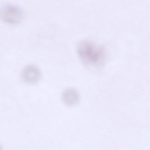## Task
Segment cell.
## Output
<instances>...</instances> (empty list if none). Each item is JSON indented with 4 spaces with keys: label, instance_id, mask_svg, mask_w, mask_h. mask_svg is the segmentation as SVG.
I'll list each match as a JSON object with an SVG mask.
<instances>
[{
    "label": "cell",
    "instance_id": "obj_3",
    "mask_svg": "<svg viewBox=\"0 0 150 150\" xmlns=\"http://www.w3.org/2000/svg\"><path fill=\"white\" fill-rule=\"evenodd\" d=\"M23 80L28 83H34L38 81L41 77V72L38 67L34 65L25 67L22 71Z\"/></svg>",
    "mask_w": 150,
    "mask_h": 150
},
{
    "label": "cell",
    "instance_id": "obj_1",
    "mask_svg": "<svg viewBox=\"0 0 150 150\" xmlns=\"http://www.w3.org/2000/svg\"><path fill=\"white\" fill-rule=\"evenodd\" d=\"M77 52L83 63L90 67H100L107 58L105 48L88 39H82L79 42Z\"/></svg>",
    "mask_w": 150,
    "mask_h": 150
},
{
    "label": "cell",
    "instance_id": "obj_5",
    "mask_svg": "<svg viewBox=\"0 0 150 150\" xmlns=\"http://www.w3.org/2000/svg\"><path fill=\"white\" fill-rule=\"evenodd\" d=\"M0 150H2V149H1V146H0Z\"/></svg>",
    "mask_w": 150,
    "mask_h": 150
},
{
    "label": "cell",
    "instance_id": "obj_4",
    "mask_svg": "<svg viewBox=\"0 0 150 150\" xmlns=\"http://www.w3.org/2000/svg\"><path fill=\"white\" fill-rule=\"evenodd\" d=\"M62 100L66 105L73 106L79 103L80 96L79 92L74 88L65 89L62 94Z\"/></svg>",
    "mask_w": 150,
    "mask_h": 150
},
{
    "label": "cell",
    "instance_id": "obj_2",
    "mask_svg": "<svg viewBox=\"0 0 150 150\" xmlns=\"http://www.w3.org/2000/svg\"><path fill=\"white\" fill-rule=\"evenodd\" d=\"M0 16L4 21L10 23H16L21 20L23 13L20 8L7 5L1 8Z\"/></svg>",
    "mask_w": 150,
    "mask_h": 150
}]
</instances>
